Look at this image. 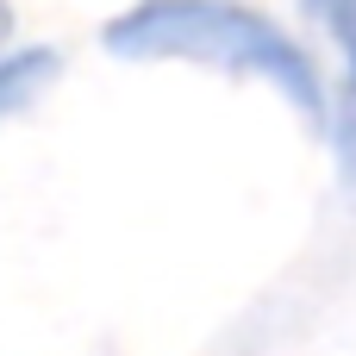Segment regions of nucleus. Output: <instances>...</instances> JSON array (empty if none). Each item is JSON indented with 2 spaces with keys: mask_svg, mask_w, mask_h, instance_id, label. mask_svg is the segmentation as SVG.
I'll return each instance as SVG.
<instances>
[{
  "mask_svg": "<svg viewBox=\"0 0 356 356\" xmlns=\"http://www.w3.org/2000/svg\"><path fill=\"white\" fill-rule=\"evenodd\" d=\"M100 50L113 63L144 69H207L225 81H257L307 125H332V75L319 50L257 0H125L100 25Z\"/></svg>",
  "mask_w": 356,
  "mask_h": 356,
  "instance_id": "1",
  "label": "nucleus"
},
{
  "mask_svg": "<svg viewBox=\"0 0 356 356\" xmlns=\"http://www.w3.org/2000/svg\"><path fill=\"white\" fill-rule=\"evenodd\" d=\"M56 81H63V50L56 44H13L0 56V125L31 113Z\"/></svg>",
  "mask_w": 356,
  "mask_h": 356,
  "instance_id": "2",
  "label": "nucleus"
},
{
  "mask_svg": "<svg viewBox=\"0 0 356 356\" xmlns=\"http://www.w3.org/2000/svg\"><path fill=\"white\" fill-rule=\"evenodd\" d=\"M13 44H19V6H13V0H0V56H6Z\"/></svg>",
  "mask_w": 356,
  "mask_h": 356,
  "instance_id": "5",
  "label": "nucleus"
},
{
  "mask_svg": "<svg viewBox=\"0 0 356 356\" xmlns=\"http://www.w3.org/2000/svg\"><path fill=\"white\" fill-rule=\"evenodd\" d=\"M300 19L338 63V100H356V0H300Z\"/></svg>",
  "mask_w": 356,
  "mask_h": 356,
  "instance_id": "3",
  "label": "nucleus"
},
{
  "mask_svg": "<svg viewBox=\"0 0 356 356\" xmlns=\"http://www.w3.org/2000/svg\"><path fill=\"white\" fill-rule=\"evenodd\" d=\"M332 156H338V181L356 194V100H338L332 106Z\"/></svg>",
  "mask_w": 356,
  "mask_h": 356,
  "instance_id": "4",
  "label": "nucleus"
}]
</instances>
